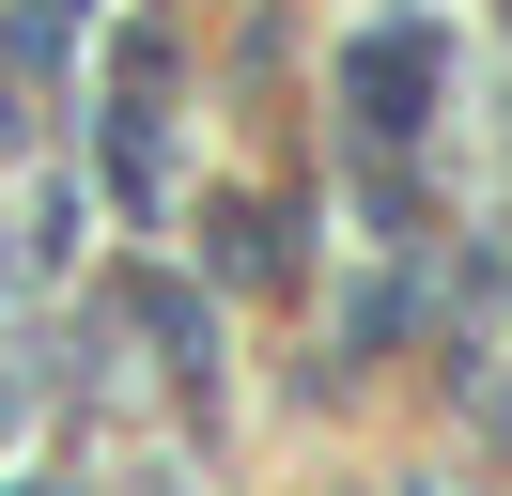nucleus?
Returning a JSON list of instances; mask_svg holds the SVG:
<instances>
[{
    "mask_svg": "<svg viewBox=\"0 0 512 496\" xmlns=\"http://www.w3.org/2000/svg\"><path fill=\"white\" fill-rule=\"evenodd\" d=\"M342 93H357V124H373V140H388V124H419V93H435V31H373V47H357L342 62Z\"/></svg>",
    "mask_w": 512,
    "mask_h": 496,
    "instance_id": "nucleus-1",
    "label": "nucleus"
},
{
    "mask_svg": "<svg viewBox=\"0 0 512 496\" xmlns=\"http://www.w3.org/2000/svg\"><path fill=\"white\" fill-rule=\"evenodd\" d=\"M156 78H171V62H156V47H125V93H156ZM125 171H156V109H125Z\"/></svg>",
    "mask_w": 512,
    "mask_h": 496,
    "instance_id": "nucleus-2",
    "label": "nucleus"
}]
</instances>
